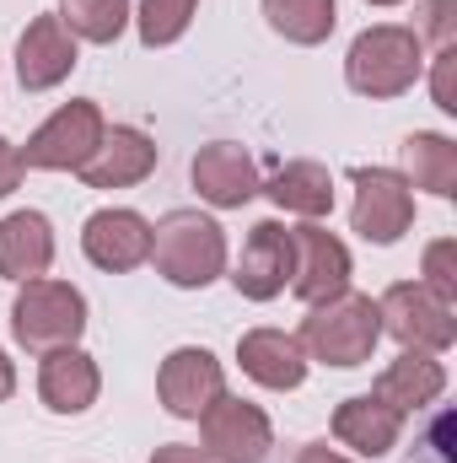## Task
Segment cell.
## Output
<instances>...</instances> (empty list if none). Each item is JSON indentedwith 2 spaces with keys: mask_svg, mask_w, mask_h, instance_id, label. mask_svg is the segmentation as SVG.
I'll return each mask as SVG.
<instances>
[{
  "mask_svg": "<svg viewBox=\"0 0 457 463\" xmlns=\"http://www.w3.org/2000/svg\"><path fill=\"white\" fill-rule=\"evenodd\" d=\"M425 71V43L415 38V27H398V22H377L366 27L350 54H344V81L360 92V98H404Z\"/></svg>",
  "mask_w": 457,
  "mask_h": 463,
  "instance_id": "cell-2",
  "label": "cell"
},
{
  "mask_svg": "<svg viewBox=\"0 0 457 463\" xmlns=\"http://www.w3.org/2000/svg\"><path fill=\"white\" fill-rule=\"evenodd\" d=\"M87 329V297L65 280H22L16 302H11V335L16 345L33 355H49L60 345H76Z\"/></svg>",
  "mask_w": 457,
  "mask_h": 463,
  "instance_id": "cell-4",
  "label": "cell"
},
{
  "mask_svg": "<svg viewBox=\"0 0 457 463\" xmlns=\"http://www.w3.org/2000/svg\"><path fill=\"white\" fill-rule=\"evenodd\" d=\"M22 173H27V167H22V151H16V146L0 135V200H5V194H16Z\"/></svg>",
  "mask_w": 457,
  "mask_h": 463,
  "instance_id": "cell-30",
  "label": "cell"
},
{
  "mask_svg": "<svg viewBox=\"0 0 457 463\" xmlns=\"http://www.w3.org/2000/svg\"><path fill=\"white\" fill-rule=\"evenodd\" d=\"M334 437H340L344 448H355L360 458H382V453L398 448L404 415L387 410L377 393H360V399H344L340 410H334Z\"/></svg>",
  "mask_w": 457,
  "mask_h": 463,
  "instance_id": "cell-20",
  "label": "cell"
},
{
  "mask_svg": "<svg viewBox=\"0 0 457 463\" xmlns=\"http://www.w3.org/2000/svg\"><path fill=\"white\" fill-rule=\"evenodd\" d=\"M350 184H355L350 222H355V232L366 242L387 248V242H398L415 227V189L404 184V173H393V167H355Z\"/></svg>",
  "mask_w": 457,
  "mask_h": 463,
  "instance_id": "cell-7",
  "label": "cell"
},
{
  "mask_svg": "<svg viewBox=\"0 0 457 463\" xmlns=\"http://www.w3.org/2000/svg\"><path fill=\"white\" fill-rule=\"evenodd\" d=\"M145 264H156V275L178 291H205L227 269V232H221V222H210L200 211H167L151 227V259Z\"/></svg>",
  "mask_w": 457,
  "mask_h": 463,
  "instance_id": "cell-1",
  "label": "cell"
},
{
  "mask_svg": "<svg viewBox=\"0 0 457 463\" xmlns=\"http://www.w3.org/2000/svg\"><path fill=\"white\" fill-rule=\"evenodd\" d=\"M81 253L108 275H129L151 259V222L140 211H98L81 227Z\"/></svg>",
  "mask_w": 457,
  "mask_h": 463,
  "instance_id": "cell-15",
  "label": "cell"
},
{
  "mask_svg": "<svg viewBox=\"0 0 457 463\" xmlns=\"http://www.w3.org/2000/svg\"><path fill=\"white\" fill-rule=\"evenodd\" d=\"M420 27H415V38L420 43H436V49H452L457 38V0H420Z\"/></svg>",
  "mask_w": 457,
  "mask_h": 463,
  "instance_id": "cell-28",
  "label": "cell"
},
{
  "mask_svg": "<svg viewBox=\"0 0 457 463\" xmlns=\"http://www.w3.org/2000/svg\"><path fill=\"white\" fill-rule=\"evenodd\" d=\"M129 0H60V22L70 27V38L87 43H114L118 33L129 27Z\"/></svg>",
  "mask_w": 457,
  "mask_h": 463,
  "instance_id": "cell-24",
  "label": "cell"
},
{
  "mask_svg": "<svg viewBox=\"0 0 457 463\" xmlns=\"http://www.w3.org/2000/svg\"><path fill=\"white\" fill-rule=\"evenodd\" d=\"M237 361L258 388H275V393L302 388V377H307V350L285 329H247L237 340Z\"/></svg>",
  "mask_w": 457,
  "mask_h": 463,
  "instance_id": "cell-17",
  "label": "cell"
},
{
  "mask_svg": "<svg viewBox=\"0 0 457 463\" xmlns=\"http://www.w3.org/2000/svg\"><path fill=\"white\" fill-rule=\"evenodd\" d=\"M151 463H210L200 448H183V442H167V448H156Z\"/></svg>",
  "mask_w": 457,
  "mask_h": 463,
  "instance_id": "cell-31",
  "label": "cell"
},
{
  "mask_svg": "<svg viewBox=\"0 0 457 463\" xmlns=\"http://www.w3.org/2000/svg\"><path fill=\"white\" fill-rule=\"evenodd\" d=\"M258 194H269L291 216L318 222V216L334 211V173L323 162H285V167L269 173V184H258Z\"/></svg>",
  "mask_w": 457,
  "mask_h": 463,
  "instance_id": "cell-21",
  "label": "cell"
},
{
  "mask_svg": "<svg viewBox=\"0 0 457 463\" xmlns=\"http://www.w3.org/2000/svg\"><path fill=\"white\" fill-rule=\"evenodd\" d=\"M366 5H398V0H366Z\"/></svg>",
  "mask_w": 457,
  "mask_h": 463,
  "instance_id": "cell-34",
  "label": "cell"
},
{
  "mask_svg": "<svg viewBox=\"0 0 457 463\" xmlns=\"http://www.w3.org/2000/svg\"><path fill=\"white\" fill-rule=\"evenodd\" d=\"M189 178H194L200 200L216 205V211H242V205L258 194V162H253L237 140H210V146H200Z\"/></svg>",
  "mask_w": 457,
  "mask_h": 463,
  "instance_id": "cell-13",
  "label": "cell"
},
{
  "mask_svg": "<svg viewBox=\"0 0 457 463\" xmlns=\"http://www.w3.org/2000/svg\"><path fill=\"white\" fill-rule=\"evenodd\" d=\"M420 286L436 291L442 302H457V242L452 237H442V242L425 248V280Z\"/></svg>",
  "mask_w": 457,
  "mask_h": 463,
  "instance_id": "cell-27",
  "label": "cell"
},
{
  "mask_svg": "<svg viewBox=\"0 0 457 463\" xmlns=\"http://www.w3.org/2000/svg\"><path fill=\"white\" fill-rule=\"evenodd\" d=\"M302 350L307 361H323V366H360L371 361V350L382 340V318H377V302L360 297V291H340L329 302H312V313L302 318Z\"/></svg>",
  "mask_w": 457,
  "mask_h": 463,
  "instance_id": "cell-3",
  "label": "cell"
},
{
  "mask_svg": "<svg viewBox=\"0 0 457 463\" xmlns=\"http://www.w3.org/2000/svg\"><path fill=\"white\" fill-rule=\"evenodd\" d=\"M291 264H296V248H291V227L280 222H258L242 242V259L231 269V286L247 297V302H275L285 286H291Z\"/></svg>",
  "mask_w": 457,
  "mask_h": 463,
  "instance_id": "cell-11",
  "label": "cell"
},
{
  "mask_svg": "<svg viewBox=\"0 0 457 463\" xmlns=\"http://www.w3.org/2000/svg\"><path fill=\"white\" fill-rule=\"evenodd\" d=\"M447 393V366L431 355V350H404L398 361H387V372L377 377V399L398 415H415V410H431L436 399Z\"/></svg>",
  "mask_w": 457,
  "mask_h": 463,
  "instance_id": "cell-18",
  "label": "cell"
},
{
  "mask_svg": "<svg viewBox=\"0 0 457 463\" xmlns=\"http://www.w3.org/2000/svg\"><path fill=\"white\" fill-rule=\"evenodd\" d=\"M291 248H296V264H291V291L312 307V302H329L350 291V248L329 227L307 222V227H291Z\"/></svg>",
  "mask_w": 457,
  "mask_h": 463,
  "instance_id": "cell-10",
  "label": "cell"
},
{
  "mask_svg": "<svg viewBox=\"0 0 457 463\" xmlns=\"http://www.w3.org/2000/svg\"><path fill=\"white\" fill-rule=\"evenodd\" d=\"M404 184L425 189L436 200H452L457 194V140L436 135V129H415L404 140Z\"/></svg>",
  "mask_w": 457,
  "mask_h": 463,
  "instance_id": "cell-22",
  "label": "cell"
},
{
  "mask_svg": "<svg viewBox=\"0 0 457 463\" xmlns=\"http://www.w3.org/2000/svg\"><path fill=\"white\" fill-rule=\"evenodd\" d=\"M264 16H269V27L285 43H302V49L323 43L340 27V5L334 0H264Z\"/></svg>",
  "mask_w": 457,
  "mask_h": 463,
  "instance_id": "cell-23",
  "label": "cell"
},
{
  "mask_svg": "<svg viewBox=\"0 0 457 463\" xmlns=\"http://www.w3.org/2000/svg\"><path fill=\"white\" fill-rule=\"evenodd\" d=\"M296 463H350V458H344V453H334L329 442H307V448L296 453Z\"/></svg>",
  "mask_w": 457,
  "mask_h": 463,
  "instance_id": "cell-32",
  "label": "cell"
},
{
  "mask_svg": "<svg viewBox=\"0 0 457 463\" xmlns=\"http://www.w3.org/2000/svg\"><path fill=\"white\" fill-rule=\"evenodd\" d=\"M76 173L87 178V189H135V184H145L156 173V146H151L145 129L114 124V129H103L98 151Z\"/></svg>",
  "mask_w": 457,
  "mask_h": 463,
  "instance_id": "cell-12",
  "label": "cell"
},
{
  "mask_svg": "<svg viewBox=\"0 0 457 463\" xmlns=\"http://www.w3.org/2000/svg\"><path fill=\"white\" fill-rule=\"evenodd\" d=\"M194 11H200V0H140V11H135L140 43H145V49H167V43H178V38L189 33Z\"/></svg>",
  "mask_w": 457,
  "mask_h": 463,
  "instance_id": "cell-25",
  "label": "cell"
},
{
  "mask_svg": "<svg viewBox=\"0 0 457 463\" xmlns=\"http://www.w3.org/2000/svg\"><path fill=\"white\" fill-rule=\"evenodd\" d=\"M156 393H162V410L178 415V420H200L221 393H227V372L221 361L205 345H183L173 350L156 372Z\"/></svg>",
  "mask_w": 457,
  "mask_h": 463,
  "instance_id": "cell-9",
  "label": "cell"
},
{
  "mask_svg": "<svg viewBox=\"0 0 457 463\" xmlns=\"http://www.w3.org/2000/svg\"><path fill=\"white\" fill-rule=\"evenodd\" d=\"M377 318H382V335H393L404 350H452L457 340V318H452V302H442L436 291H425L420 280H398L382 291L377 302Z\"/></svg>",
  "mask_w": 457,
  "mask_h": 463,
  "instance_id": "cell-6",
  "label": "cell"
},
{
  "mask_svg": "<svg viewBox=\"0 0 457 463\" xmlns=\"http://www.w3.org/2000/svg\"><path fill=\"white\" fill-rule=\"evenodd\" d=\"M54 264V227L43 211H11L0 222V275L5 280H38Z\"/></svg>",
  "mask_w": 457,
  "mask_h": 463,
  "instance_id": "cell-19",
  "label": "cell"
},
{
  "mask_svg": "<svg viewBox=\"0 0 457 463\" xmlns=\"http://www.w3.org/2000/svg\"><path fill=\"white\" fill-rule=\"evenodd\" d=\"M76 71V38L60 16H33L16 38V81L22 92H49Z\"/></svg>",
  "mask_w": 457,
  "mask_h": 463,
  "instance_id": "cell-14",
  "label": "cell"
},
{
  "mask_svg": "<svg viewBox=\"0 0 457 463\" xmlns=\"http://www.w3.org/2000/svg\"><path fill=\"white\" fill-rule=\"evenodd\" d=\"M11 393H16V366H11V361H5V350H0V404H5Z\"/></svg>",
  "mask_w": 457,
  "mask_h": 463,
  "instance_id": "cell-33",
  "label": "cell"
},
{
  "mask_svg": "<svg viewBox=\"0 0 457 463\" xmlns=\"http://www.w3.org/2000/svg\"><path fill=\"white\" fill-rule=\"evenodd\" d=\"M200 437H205V458L210 463H264L275 448V426L258 404L221 393L205 415H200Z\"/></svg>",
  "mask_w": 457,
  "mask_h": 463,
  "instance_id": "cell-8",
  "label": "cell"
},
{
  "mask_svg": "<svg viewBox=\"0 0 457 463\" xmlns=\"http://www.w3.org/2000/svg\"><path fill=\"white\" fill-rule=\"evenodd\" d=\"M103 129H108L103 109H98L92 98H76V103H65V109H54V114L43 118V124L27 135V146H16V151H22V167H38V173H76V167L98 151Z\"/></svg>",
  "mask_w": 457,
  "mask_h": 463,
  "instance_id": "cell-5",
  "label": "cell"
},
{
  "mask_svg": "<svg viewBox=\"0 0 457 463\" xmlns=\"http://www.w3.org/2000/svg\"><path fill=\"white\" fill-rule=\"evenodd\" d=\"M404 463H457V420L447 404H431V420L415 437V448H409Z\"/></svg>",
  "mask_w": 457,
  "mask_h": 463,
  "instance_id": "cell-26",
  "label": "cell"
},
{
  "mask_svg": "<svg viewBox=\"0 0 457 463\" xmlns=\"http://www.w3.org/2000/svg\"><path fill=\"white\" fill-rule=\"evenodd\" d=\"M38 393L54 415H81L103 393V372L81 345H60L38 361Z\"/></svg>",
  "mask_w": 457,
  "mask_h": 463,
  "instance_id": "cell-16",
  "label": "cell"
},
{
  "mask_svg": "<svg viewBox=\"0 0 457 463\" xmlns=\"http://www.w3.org/2000/svg\"><path fill=\"white\" fill-rule=\"evenodd\" d=\"M452 76H457V49H436V71H431V92H436V109H442V114H457Z\"/></svg>",
  "mask_w": 457,
  "mask_h": 463,
  "instance_id": "cell-29",
  "label": "cell"
}]
</instances>
